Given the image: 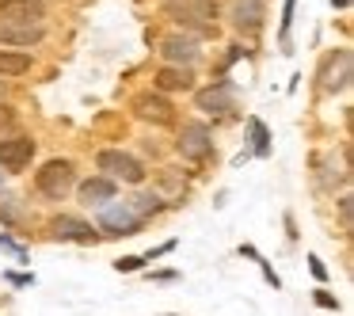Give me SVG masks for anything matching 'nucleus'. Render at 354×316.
<instances>
[{
	"label": "nucleus",
	"mask_w": 354,
	"mask_h": 316,
	"mask_svg": "<svg viewBox=\"0 0 354 316\" xmlns=\"http://www.w3.org/2000/svg\"><path fill=\"white\" fill-rule=\"evenodd\" d=\"M145 217L133 210V202H115L111 198L107 206H100V229L107 236H138Z\"/></svg>",
	"instance_id": "f257e3e1"
},
{
	"label": "nucleus",
	"mask_w": 354,
	"mask_h": 316,
	"mask_svg": "<svg viewBox=\"0 0 354 316\" xmlns=\"http://www.w3.org/2000/svg\"><path fill=\"white\" fill-rule=\"evenodd\" d=\"M95 168H100L111 183H115V179H122V183H141V179H145L141 160L130 153H122V149H103V153L95 156Z\"/></svg>",
	"instance_id": "f03ea898"
},
{
	"label": "nucleus",
	"mask_w": 354,
	"mask_h": 316,
	"mask_svg": "<svg viewBox=\"0 0 354 316\" xmlns=\"http://www.w3.org/2000/svg\"><path fill=\"white\" fill-rule=\"evenodd\" d=\"M176 149H179V156H187V160H206V156L214 153V133H209L206 122H187L183 130H179Z\"/></svg>",
	"instance_id": "7ed1b4c3"
},
{
	"label": "nucleus",
	"mask_w": 354,
	"mask_h": 316,
	"mask_svg": "<svg viewBox=\"0 0 354 316\" xmlns=\"http://www.w3.org/2000/svg\"><path fill=\"white\" fill-rule=\"evenodd\" d=\"M35 187H39L46 198H65L73 187V164L69 160H50L42 164V171L35 176Z\"/></svg>",
	"instance_id": "20e7f679"
},
{
	"label": "nucleus",
	"mask_w": 354,
	"mask_h": 316,
	"mask_svg": "<svg viewBox=\"0 0 354 316\" xmlns=\"http://www.w3.org/2000/svg\"><path fill=\"white\" fill-rule=\"evenodd\" d=\"M168 16H176L187 27H202L209 35L214 31V19H217V4H209V0H183V4H171Z\"/></svg>",
	"instance_id": "39448f33"
},
{
	"label": "nucleus",
	"mask_w": 354,
	"mask_h": 316,
	"mask_svg": "<svg viewBox=\"0 0 354 316\" xmlns=\"http://www.w3.org/2000/svg\"><path fill=\"white\" fill-rule=\"evenodd\" d=\"M35 156V141L16 133V138H4L0 141V168L4 171H24Z\"/></svg>",
	"instance_id": "423d86ee"
},
{
	"label": "nucleus",
	"mask_w": 354,
	"mask_h": 316,
	"mask_svg": "<svg viewBox=\"0 0 354 316\" xmlns=\"http://www.w3.org/2000/svg\"><path fill=\"white\" fill-rule=\"evenodd\" d=\"M263 12H267V0H232L229 16H232V27H236V31L255 35L263 27Z\"/></svg>",
	"instance_id": "0eeeda50"
},
{
	"label": "nucleus",
	"mask_w": 354,
	"mask_h": 316,
	"mask_svg": "<svg viewBox=\"0 0 354 316\" xmlns=\"http://www.w3.org/2000/svg\"><path fill=\"white\" fill-rule=\"evenodd\" d=\"M50 236H54V240H73V244H92L95 232H92V225H88V221L62 214V217L50 221Z\"/></svg>",
	"instance_id": "6e6552de"
},
{
	"label": "nucleus",
	"mask_w": 354,
	"mask_h": 316,
	"mask_svg": "<svg viewBox=\"0 0 354 316\" xmlns=\"http://www.w3.org/2000/svg\"><path fill=\"white\" fill-rule=\"evenodd\" d=\"M346 84H351V50L339 46L324 69V92H343Z\"/></svg>",
	"instance_id": "1a4fd4ad"
},
{
	"label": "nucleus",
	"mask_w": 354,
	"mask_h": 316,
	"mask_svg": "<svg viewBox=\"0 0 354 316\" xmlns=\"http://www.w3.org/2000/svg\"><path fill=\"white\" fill-rule=\"evenodd\" d=\"M42 39H46V24H0L4 46H35Z\"/></svg>",
	"instance_id": "9d476101"
},
{
	"label": "nucleus",
	"mask_w": 354,
	"mask_h": 316,
	"mask_svg": "<svg viewBox=\"0 0 354 316\" xmlns=\"http://www.w3.org/2000/svg\"><path fill=\"white\" fill-rule=\"evenodd\" d=\"M42 4L35 0H0V24H42Z\"/></svg>",
	"instance_id": "9b49d317"
},
{
	"label": "nucleus",
	"mask_w": 354,
	"mask_h": 316,
	"mask_svg": "<svg viewBox=\"0 0 354 316\" xmlns=\"http://www.w3.org/2000/svg\"><path fill=\"white\" fill-rule=\"evenodd\" d=\"M160 54H164V62H171V65H179V69H183V65L198 62V42L183 39V35H171V39H164Z\"/></svg>",
	"instance_id": "f8f14e48"
},
{
	"label": "nucleus",
	"mask_w": 354,
	"mask_h": 316,
	"mask_svg": "<svg viewBox=\"0 0 354 316\" xmlns=\"http://www.w3.org/2000/svg\"><path fill=\"white\" fill-rule=\"evenodd\" d=\"M198 111H209V115L232 111V84L229 80H217L214 88H202L198 92Z\"/></svg>",
	"instance_id": "ddd939ff"
},
{
	"label": "nucleus",
	"mask_w": 354,
	"mask_h": 316,
	"mask_svg": "<svg viewBox=\"0 0 354 316\" xmlns=\"http://www.w3.org/2000/svg\"><path fill=\"white\" fill-rule=\"evenodd\" d=\"M133 111H138V118H145V122H153V126H168L171 118V103L164 100V95H141L138 103H133Z\"/></svg>",
	"instance_id": "4468645a"
},
{
	"label": "nucleus",
	"mask_w": 354,
	"mask_h": 316,
	"mask_svg": "<svg viewBox=\"0 0 354 316\" xmlns=\"http://www.w3.org/2000/svg\"><path fill=\"white\" fill-rule=\"evenodd\" d=\"M115 191L118 187L111 183L107 176H95V179H88V183H80V202H84V206H107V202L115 198Z\"/></svg>",
	"instance_id": "2eb2a0df"
},
{
	"label": "nucleus",
	"mask_w": 354,
	"mask_h": 316,
	"mask_svg": "<svg viewBox=\"0 0 354 316\" xmlns=\"http://www.w3.org/2000/svg\"><path fill=\"white\" fill-rule=\"evenodd\" d=\"M153 84H156V92H187L191 88V73L187 69H160L153 77Z\"/></svg>",
	"instance_id": "dca6fc26"
},
{
	"label": "nucleus",
	"mask_w": 354,
	"mask_h": 316,
	"mask_svg": "<svg viewBox=\"0 0 354 316\" xmlns=\"http://www.w3.org/2000/svg\"><path fill=\"white\" fill-rule=\"evenodd\" d=\"M31 69V54H16V50H0V77H24Z\"/></svg>",
	"instance_id": "f3484780"
},
{
	"label": "nucleus",
	"mask_w": 354,
	"mask_h": 316,
	"mask_svg": "<svg viewBox=\"0 0 354 316\" xmlns=\"http://www.w3.org/2000/svg\"><path fill=\"white\" fill-rule=\"evenodd\" d=\"M248 130H252V153L255 156H267L270 153V133L259 118H248Z\"/></svg>",
	"instance_id": "a211bd4d"
},
{
	"label": "nucleus",
	"mask_w": 354,
	"mask_h": 316,
	"mask_svg": "<svg viewBox=\"0 0 354 316\" xmlns=\"http://www.w3.org/2000/svg\"><path fill=\"white\" fill-rule=\"evenodd\" d=\"M320 183L328 187V191H335V183H346V171H339V168H335V156H328V160H324V176H320Z\"/></svg>",
	"instance_id": "6ab92c4d"
},
{
	"label": "nucleus",
	"mask_w": 354,
	"mask_h": 316,
	"mask_svg": "<svg viewBox=\"0 0 354 316\" xmlns=\"http://www.w3.org/2000/svg\"><path fill=\"white\" fill-rule=\"evenodd\" d=\"M12 126H16V111H12L8 103H0V133L12 130Z\"/></svg>",
	"instance_id": "aec40b11"
},
{
	"label": "nucleus",
	"mask_w": 354,
	"mask_h": 316,
	"mask_svg": "<svg viewBox=\"0 0 354 316\" xmlns=\"http://www.w3.org/2000/svg\"><path fill=\"white\" fill-rule=\"evenodd\" d=\"M351 214H354L351 198H339V221H343V232H351Z\"/></svg>",
	"instance_id": "412c9836"
},
{
	"label": "nucleus",
	"mask_w": 354,
	"mask_h": 316,
	"mask_svg": "<svg viewBox=\"0 0 354 316\" xmlns=\"http://www.w3.org/2000/svg\"><path fill=\"white\" fill-rule=\"evenodd\" d=\"M0 248H4V252H12V255H16L19 263H27V252H24V248L16 244V240H8V236H0Z\"/></svg>",
	"instance_id": "4be33fe9"
},
{
	"label": "nucleus",
	"mask_w": 354,
	"mask_h": 316,
	"mask_svg": "<svg viewBox=\"0 0 354 316\" xmlns=\"http://www.w3.org/2000/svg\"><path fill=\"white\" fill-rule=\"evenodd\" d=\"M141 263H145L141 255H126V259H118V263H115V267H118V270H138Z\"/></svg>",
	"instance_id": "5701e85b"
},
{
	"label": "nucleus",
	"mask_w": 354,
	"mask_h": 316,
	"mask_svg": "<svg viewBox=\"0 0 354 316\" xmlns=\"http://www.w3.org/2000/svg\"><path fill=\"white\" fill-rule=\"evenodd\" d=\"M316 305H324V308H339V301L331 297L328 290H316Z\"/></svg>",
	"instance_id": "b1692460"
},
{
	"label": "nucleus",
	"mask_w": 354,
	"mask_h": 316,
	"mask_svg": "<svg viewBox=\"0 0 354 316\" xmlns=\"http://www.w3.org/2000/svg\"><path fill=\"white\" fill-rule=\"evenodd\" d=\"M282 16H286V19H282V35H286V31H290V19H293V0H286V12H282Z\"/></svg>",
	"instance_id": "393cba45"
},
{
	"label": "nucleus",
	"mask_w": 354,
	"mask_h": 316,
	"mask_svg": "<svg viewBox=\"0 0 354 316\" xmlns=\"http://www.w3.org/2000/svg\"><path fill=\"white\" fill-rule=\"evenodd\" d=\"M0 217H4V221H16V210H12V206H8V198L0 202Z\"/></svg>",
	"instance_id": "a878e982"
},
{
	"label": "nucleus",
	"mask_w": 354,
	"mask_h": 316,
	"mask_svg": "<svg viewBox=\"0 0 354 316\" xmlns=\"http://www.w3.org/2000/svg\"><path fill=\"white\" fill-rule=\"evenodd\" d=\"M308 263H313V275H316V278H328V267H324V263L316 259V255H313V259H308Z\"/></svg>",
	"instance_id": "bb28decb"
},
{
	"label": "nucleus",
	"mask_w": 354,
	"mask_h": 316,
	"mask_svg": "<svg viewBox=\"0 0 354 316\" xmlns=\"http://www.w3.org/2000/svg\"><path fill=\"white\" fill-rule=\"evenodd\" d=\"M346 4H351V0H335V8H346Z\"/></svg>",
	"instance_id": "cd10ccee"
},
{
	"label": "nucleus",
	"mask_w": 354,
	"mask_h": 316,
	"mask_svg": "<svg viewBox=\"0 0 354 316\" xmlns=\"http://www.w3.org/2000/svg\"><path fill=\"white\" fill-rule=\"evenodd\" d=\"M4 92H8V84H4V80H0V95H4Z\"/></svg>",
	"instance_id": "c85d7f7f"
},
{
	"label": "nucleus",
	"mask_w": 354,
	"mask_h": 316,
	"mask_svg": "<svg viewBox=\"0 0 354 316\" xmlns=\"http://www.w3.org/2000/svg\"><path fill=\"white\" fill-rule=\"evenodd\" d=\"M35 4H42V0H35Z\"/></svg>",
	"instance_id": "c756f323"
}]
</instances>
